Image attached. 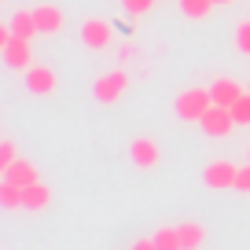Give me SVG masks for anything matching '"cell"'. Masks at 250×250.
<instances>
[{"label": "cell", "instance_id": "cell-1", "mask_svg": "<svg viewBox=\"0 0 250 250\" xmlns=\"http://www.w3.org/2000/svg\"><path fill=\"white\" fill-rule=\"evenodd\" d=\"M210 107H213V92L210 88H184V92L173 100V110H177L180 122H199Z\"/></svg>", "mask_w": 250, "mask_h": 250}, {"label": "cell", "instance_id": "cell-2", "mask_svg": "<svg viewBox=\"0 0 250 250\" xmlns=\"http://www.w3.org/2000/svg\"><path fill=\"white\" fill-rule=\"evenodd\" d=\"M125 92H129V70H122V66H118V70H107V74L92 85V96H96L100 103H118Z\"/></svg>", "mask_w": 250, "mask_h": 250}, {"label": "cell", "instance_id": "cell-3", "mask_svg": "<svg viewBox=\"0 0 250 250\" xmlns=\"http://www.w3.org/2000/svg\"><path fill=\"white\" fill-rule=\"evenodd\" d=\"M235 177H239V166L228 162V158H213V162L203 169V184L213 188V191H232Z\"/></svg>", "mask_w": 250, "mask_h": 250}, {"label": "cell", "instance_id": "cell-4", "mask_svg": "<svg viewBox=\"0 0 250 250\" xmlns=\"http://www.w3.org/2000/svg\"><path fill=\"white\" fill-rule=\"evenodd\" d=\"M199 125H203V133L206 136H213V140H221V136H228L235 129V114H232V107H221V103H213L210 110H206L203 118H199Z\"/></svg>", "mask_w": 250, "mask_h": 250}, {"label": "cell", "instance_id": "cell-5", "mask_svg": "<svg viewBox=\"0 0 250 250\" xmlns=\"http://www.w3.org/2000/svg\"><path fill=\"white\" fill-rule=\"evenodd\" d=\"M0 55H4V62H8L11 70H22V74H26V70L33 66V41L15 33L8 44H0Z\"/></svg>", "mask_w": 250, "mask_h": 250}, {"label": "cell", "instance_id": "cell-6", "mask_svg": "<svg viewBox=\"0 0 250 250\" xmlns=\"http://www.w3.org/2000/svg\"><path fill=\"white\" fill-rule=\"evenodd\" d=\"M81 41H85V48H92V52H103V48L114 44V26H110L107 19H85V22H81Z\"/></svg>", "mask_w": 250, "mask_h": 250}, {"label": "cell", "instance_id": "cell-7", "mask_svg": "<svg viewBox=\"0 0 250 250\" xmlns=\"http://www.w3.org/2000/svg\"><path fill=\"white\" fill-rule=\"evenodd\" d=\"M26 88L33 96H52L59 88V74L48 66V62H33L30 70H26Z\"/></svg>", "mask_w": 250, "mask_h": 250}, {"label": "cell", "instance_id": "cell-8", "mask_svg": "<svg viewBox=\"0 0 250 250\" xmlns=\"http://www.w3.org/2000/svg\"><path fill=\"white\" fill-rule=\"evenodd\" d=\"M129 158H133L140 169H155V166L162 162V151H158V144L151 140V136H136V140L129 144Z\"/></svg>", "mask_w": 250, "mask_h": 250}, {"label": "cell", "instance_id": "cell-9", "mask_svg": "<svg viewBox=\"0 0 250 250\" xmlns=\"http://www.w3.org/2000/svg\"><path fill=\"white\" fill-rule=\"evenodd\" d=\"M33 19H37L41 33H59L62 26H66V15H62L55 4H37V8H33Z\"/></svg>", "mask_w": 250, "mask_h": 250}, {"label": "cell", "instance_id": "cell-10", "mask_svg": "<svg viewBox=\"0 0 250 250\" xmlns=\"http://www.w3.org/2000/svg\"><path fill=\"white\" fill-rule=\"evenodd\" d=\"M48 203H52V188L44 184V180H33V184L22 188V206L26 210H48Z\"/></svg>", "mask_w": 250, "mask_h": 250}, {"label": "cell", "instance_id": "cell-11", "mask_svg": "<svg viewBox=\"0 0 250 250\" xmlns=\"http://www.w3.org/2000/svg\"><path fill=\"white\" fill-rule=\"evenodd\" d=\"M210 92H213V103H221V107H232V103L239 100L247 88H243L235 78H217V81L210 85Z\"/></svg>", "mask_w": 250, "mask_h": 250}, {"label": "cell", "instance_id": "cell-12", "mask_svg": "<svg viewBox=\"0 0 250 250\" xmlns=\"http://www.w3.org/2000/svg\"><path fill=\"white\" fill-rule=\"evenodd\" d=\"M4 180H15V184H33V180H41V173H37V166L30 162V158H15V162L4 169Z\"/></svg>", "mask_w": 250, "mask_h": 250}, {"label": "cell", "instance_id": "cell-13", "mask_svg": "<svg viewBox=\"0 0 250 250\" xmlns=\"http://www.w3.org/2000/svg\"><path fill=\"white\" fill-rule=\"evenodd\" d=\"M8 26L19 33V37H37V19H33V8H19V11H11V19H8Z\"/></svg>", "mask_w": 250, "mask_h": 250}, {"label": "cell", "instance_id": "cell-14", "mask_svg": "<svg viewBox=\"0 0 250 250\" xmlns=\"http://www.w3.org/2000/svg\"><path fill=\"white\" fill-rule=\"evenodd\" d=\"M177 232H180V247L184 250H199L206 243V228L199 225V221H180Z\"/></svg>", "mask_w": 250, "mask_h": 250}, {"label": "cell", "instance_id": "cell-15", "mask_svg": "<svg viewBox=\"0 0 250 250\" xmlns=\"http://www.w3.org/2000/svg\"><path fill=\"white\" fill-rule=\"evenodd\" d=\"M0 206H4V210H19V206H22V184L0 180Z\"/></svg>", "mask_w": 250, "mask_h": 250}, {"label": "cell", "instance_id": "cell-16", "mask_svg": "<svg viewBox=\"0 0 250 250\" xmlns=\"http://www.w3.org/2000/svg\"><path fill=\"white\" fill-rule=\"evenodd\" d=\"M151 239L158 243V250H184L180 247V232H177V225H162Z\"/></svg>", "mask_w": 250, "mask_h": 250}, {"label": "cell", "instance_id": "cell-17", "mask_svg": "<svg viewBox=\"0 0 250 250\" xmlns=\"http://www.w3.org/2000/svg\"><path fill=\"white\" fill-rule=\"evenodd\" d=\"M180 11L188 19H206L213 11V0H180Z\"/></svg>", "mask_w": 250, "mask_h": 250}, {"label": "cell", "instance_id": "cell-18", "mask_svg": "<svg viewBox=\"0 0 250 250\" xmlns=\"http://www.w3.org/2000/svg\"><path fill=\"white\" fill-rule=\"evenodd\" d=\"M232 41H235V48H239L243 55H250V19L235 22V30H232Z\"/></svg>", "mask_w": 250, "mask_h": 250}, {"label": "cell", "instance_id": "cell-19", "mask_svg": "<svg viewBox=\"0 0 250 250\" xmlns=\"http://www.w3.org/2000/svg\"><path fill=\"white\" fill-rule=\"evenodd\" d=\"M232 114H235V122H239V125H250V88L232 103Z\"/></svg>", "mask_w": 250, "mask_h": 250}, {"label": "cell", "instance_id": "cell-20", "mask_svg": "<svg viewBox=\"0 0 250 250\" xmlns=\"http://www.w3.org/2000/svg\"><path fill=\"white\" fill-rule=\"evenodd\" d=\"M155 4H158V0H122V8L129 11L133 19H140V15H147V11H155Z\"/></svg>", "mask_w": 250, "mask_h": 250}, {"label": "cell", "instance_id": "cell-21", "mask_svg": "<svg viewBox=\"0 0 250 250\" xmlns=\"http://www.w3.org/2000/svg\"><path fill=\"white\" fill-rule=\"evenodd\" d=\"M15 158H19V151H15V144H11V140H8V136H4V140H0V173L8 169V166H11V162H15Z\"/></svg>", "mask_w": 250, "mask_h": 250}, {"label": "cell", "instance_id": "cell-22", "mask_svg": "<svg viewBox=\"0 0 250 250\" xmlns=\"http://www.w3.org/2000/svg\"><path fill=\"white\" fill-rule=\"evenodd\" d=\"M235 191L250 195V162H247V166H239V177H235Z\"/></svg>", "mask_w": 250, "mask_h": 250}, {"label": "cell", "instance_id": "cell-23", "mask_svg": "<svg viewBox=\"0 0 250 250\" xmlns=\"http://www.w3.org/2000/svg\"><path fill=\"white\" fill-rule=\"evenodd\" d=\"M133 250H158V243H155V239H136Z\"/></svg>", "mask_w": 250, "mask_h": 250}, {"label": "cell", "instance_id": "cell-24", "mask_svg": "<svg viewBox=\"0 0 250 250\" xmlns=\"http://www.w3.org/2000/svg\"><path fill=\"white\" fill-rule=\"evenodd\" d=\"M213 4H232V0H213Z\"/></svg>", "mask_w": 250, "mask_h": 250}]
</instances>
